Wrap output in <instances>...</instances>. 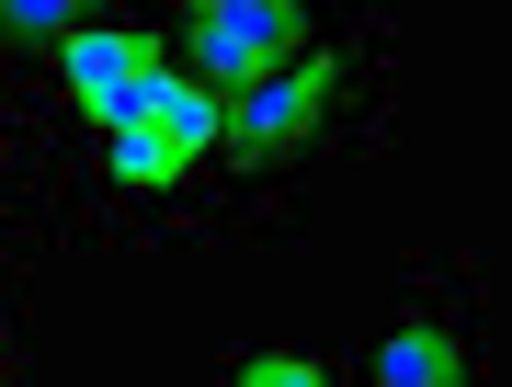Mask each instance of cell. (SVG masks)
<instances>
[{
	"label": "cell",
	"mask_w": 512,
	"mask_h": 387,
	"mask_svg": "<svg viewBox=\"0 0 512 387\" xmlns=\"http://www.w3.org/2000/svg\"><path fill=\"white\" fill-rule=\"evenodd\" d=\"M57 183H69V160H57V126L35 92H12L0 80V251H57Z\"/></svg>",
	"instance_id": "5"
},
{
	"label": "cell",
	"mask_w": 512,
	"mask_h": 387,
	"mask_svg": "<svg viewBox=\"0 0 512 387\" xmlns=\"http://www.w3.org/2000/svg\"><path fill=\"white\" fill-rule=\"evenodd\" d=\"M217 137H228V103L205 92L183 57H160V69L69 148L57 240L148 251V240H183V228H217Z\"/></svg>",
	"instance_id": "2"
},
{
	"label": "cell",
	"mask_w": 512,
	"mask_h": 387,
	"mask_svg": "<svg viewBox=\"0 0 512 387\" xmlns=\"http://www.w3.org/2000/svg\"><path fill=\"white\" fill-rule=\"evenodd\" d=\"M387 80H399V0H353L319 46H296L274 80L228 92L217 137V228H296L308 183L342 148L387 137Z\"/></svg>",
	"instance_id": "1"
},
{
	"label": "cell",
	"mask_w": 512,
	"mask_h": 387,
	"mask_svg": "<svg viewBox=\"0 0 512 387\" xmlns=\"http://www.w3.org/2000/svg\"><path fill=\"white\" fill-rule=\"evenodd\" d=\"M217 376H228V387H342V376H353V353H296V342H251V353H228Z\"/></svg>",
	"instance_id": "7"
},
{
	"label": "cell",
	"mask_w": 512,
	"mask_h": 387,
	"mask_svg": "<svg viewBox=\"0 0 512 387\" xmlns=\"http://www.w3.org/2000/svg\"><path fill=\"white\" fill-rule=\"evenodd\" d=\"M92 12H103V0H0V80L23 92V80H35V69H46V57L69 46Z\"/></svg>",
	"instance_id": "6"
},
{
	"label": "cell",
	"mask_w": 512,
	"mask_h": 387,
	"mask_svg": "<svg viewBox=\"0 0 512 387\" xmlns=\"http://www.w3.org/2000/svg\"><path fill=\"white\" fill-rule=\"evenodd\" d=\"M160 12H171V57L228 103L251 80H274L296 46H319L353 0H160Z\"/></svg>",
	"instance_id": "4"
},
{
	"label": "cell",
	"mask_w": 512,
	"mask_h": 387,
	"mask_svg": "<svg viewBox=\"0 0 512 387\" xmlns=\"http://www.w3.org/2000/svg\"><path fill=\"white\" fill-rule=\"evenodd\" d=\"M23 251H0V387H12V376H35V331H23Z\"/></svg>",
	"instance_id": "8"
},
{
	"label": "cell",
	"mask_w": 512,
	"mask_h": 387,
	"mask_svg": "<svg viewBox=\"0 0 512 387\" xmlns=\"http://www.w3.org/2000/svg\"><path fill=\"white\" fill-rule=\"evenodd\" d=\"M410 308L353 353V376L376 387H456V376H490V285H478L467 251H410Z\"/></svg>",
	"instance_id": "3"
}]
</instances>
